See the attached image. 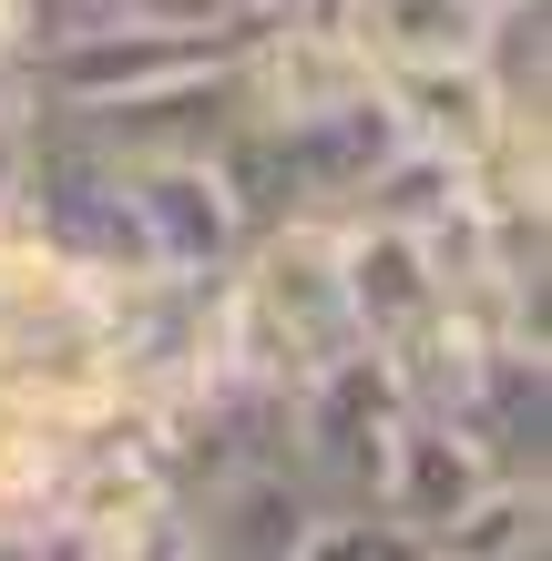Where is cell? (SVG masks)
Segmentation results:
<instances>
[{"mask_svg": "<svg viewBox=\"0 0 552 561\" xmlns=\"http://www.w3.org/2000/svg\"><path fill=\"white\" fill-rule=\"evenodd\" d=\"M409 419V388L379 347H338L328 368H307L286 388V459L317 501H379V470H388V439Z\"/></svg>", "mask_w": 552, "mask_h": 561, "instance_id": "1", "label": "cell"}, {"mask_svg": "<svg viewBox=\"0 0 552 561\" xmlns=\"http://www.w3.org/2000/svg\"><path fill=\"white\" fill-rule=\"evenodd\" d=\"M113 163H123V153H113ZM123 184H134L154 276L215 286V276L246 255V236H256L246 205H236V184L215 174V153H154V163H123Z\"/></svg>", "mask_w": 552, "mask_h": 561, "instance_id": "2", "label": "cell"}, {"mask_svg": "<svg viewBox=\"0 0 552 561\" xmlns=\"http://www.w3.org/2000/svg\"><path fill=\"white\" fill-rule=\"evenodd\" d=\"M338 286H348V327H359V347L379 357H399L419 327L440 317V255L409 236V225H388V215H338Z\"/></svg>", "mask_w": 552, "mask_h": 561, "instance_id": "3", "label": "cell"}, {"mask_svg": "<svg viewBox=\"0 0 552 561\" xmlns=\"http://www.w3.org/2000/svg\"><path fill=\"white\" fill-rule=\"evenodd\" d=\"M317 511H328V501L297 480V459H236V470H215L205 490H184V551H215V561H297V541H307Z\"/></svg>", "mask_w": 552, "mask_h": 561, "instance_id": "4", "label": "cell"}, {"mask_svg": "<svg viewBox=\"0 0 552 561\" xmlns=\"http://www.w3.org/2000/svg\"><path fill=\"white\" fill-rule=\"evenodd\" d=\"M450 428H471L481 459L492 470H522L542 480V459H552V347H522V337H502L481 368L440 399Z\"/></svg>", "mask_w": 552, "mask_h": 561, "instance_id": "5", "label": "cell"}, {"mask_svg": "<svg viewBox=\"0 0 552 561\" xmlns=\"http://www.w3.org/2000/svg\"><path fill=\"white\" fill-rule=\"evenodd\" d=\"M481 480H502L492 459H481L471 428H450L440 409H409L399 419V439H388V470H379V511L399 520V531L430 551L440 541V520H461L481 501Z\"/></svg>", "mask_w": 552, "mask_h": 561, "instance_id": "6", "label": "cell"}, {"mask_svg": "<svg viewBox=\"0 0 552 561\" xmlns=\"http://www.w3.org/2000/svg\"><path fill=\"white\" fill-rule=\"evenodd\" d=\"M379 103L399 113V144L450 153V163H471L481 144L502 134V103H492V82L471 72V51L461 61H388V72H379Z\"/></svg>", "mask_w": 552, "mask_h": 561, "instance_id": "7", "label": "cell"}, {"mask_svg": "<svg viewBox=\"0 0 552 561\" xmlns=\"http://www.w3.org/2000/svg\"><path fill=\"white\" fill-rule=\"evenodd\" d=\"M471 72L502 113H552V0H492L471 31Z\"/></svg>", "mask_w": 552, "mask_h": 561, "instance_id": "8", "label": "cell"}, {"mask_svg": "<svg viewBox=\"0 0 552 561\" xmlns=\"http://www.w3.org/2000/svg\"><path fill=\"white\" fill-rule=\"evenodd\" d=\"M552 541V490L522 480V470H502V480H481V501L461 520H440V561H542Z\"/></svg>", "mask_w": 552, "mask_h": 561, "instance_id": "9", "label": "cell"}, {"mask_svg": "<svg viewBox=\"0 0 552 561\" xmlns=\"http://www.w3.org/2000/svg\"><path fill=\"white\" fill-rule=\"evenodd\" d=\"M21 174H31V103H0V215L21 205Z\"/></svg>", "mask_w": 552, "mask_h": 561, "instance_id": "10", "label": "cell"}, {"mask_svg": "<svg viewBox=\"0 0 552 561\" xmlns=\"http://www.w3.org/2000/svg\"><path fill=\"white\" fill-rule=\"evenodd\" d=\"M225 21L236 31H277V21H297V0H225Z\"/></svg>", "mask_w": 552, "mask_h": 561, "instance_id": "11", "label": "cell"}]
</instances>
